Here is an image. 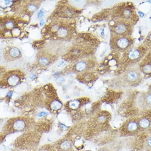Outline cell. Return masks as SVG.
Returning <instances> with one entry per match:
<instances>
[{"label": "cell", "mask_w": 151, "mask_h": 151, "mask_svg": "<svg viewBox=\"0 0 151 151\" xmlns=\"http://www.w3.org/2000/svg\"><path fill=\"white\" fill-rule=\"evenodd\" d=\"M113 19H124L134 24L137 21L138 16L132 4L122 3L117 6L112 12Z\"/></svg>", "instance_id": "6da1fadb"}, {"label": "cell", "mask_w": 151, "mask_h": 151, "mask_svg": "<svg viewBox=\"0 0 151 151\" xmlns=\"http://www.w3.org/2000/svg\"><path fill=\"white\" fill-rule=\"evenodd\" d=\"M133 25L124 19H113L109 24L111 35L131 37Z\"/></svg>", "instance_id": "7a4b0ae2"}, {"label": "cell", "mask_w": 151, "mask_h": 151, "mask_svg": "<svg viewBox=\"0 0 151 151\" xmlns=\"http://www.w3.org/2000/svg\"><path fill=\"white\" fill-rule=\"evenodd\" d=\"M145 49L143 47H132L124 52L122 56V65L133 66L140 62L145 55Z\"/></svg>", "instance_id": "3957f363"}, {"label": "cell", "mask_w": 151, "mask_h": 151, "mask_svg": "<svg viewBox=\"0 0 151 151\" xmlns=\"http://www.w3.org/2000/svg\"><path fill=\"white\" fill-rule=\"evenodd\" d=\"M133 42L131 37L111 35L110 45L115 52L124 53L132 47Z\"/></svg>", "instance_id": "277c9868"}, {"label": "cell", "mask_w": 151, "mask_h": 151, "mask_svg": "<svg viewBox=\"0 0 151 151\" xmlns=\"http://www.w3.org/2000/svg\"><path fill=\"white\" fill-rule=\"evenodd\" d=\"M10 124L11 129L15 131H22L26 126V123L24 119H14Z\"/></svg>", "instance_id": "5b68a950"}, {"label": "cell", "mask_w": 151, "mask_h": 151, "mask_svg": "<svg viewBox=\"0 0 151 151\" xmlns=\"http://www.w3.org/2000/svg\"><path fill=\"white\" fill-rule=\"evenodd\" d=\"M126 77L128 81L129 82H135L139 79L140 74L137 69L131 68L129 69L127 71Z\"/></svg>", "instance_id": "8992f818"}, {"label": "cell", "mask_w": 151, "mask_h": 151, "mask_svg": "<svg viewBox=\"0 0 151 151\" xmlns=\"http://www.w3.org/2000/svg\"><path fill=\"white\" fill-rule=\"evenodd\" d=\"M95 62L94 61H79L75 65L76 69L78 71H82L85 70L89 66L95 65Z\"/></svg>", "instance_id": "52a82bcc"}, {"label": "cell", "mask_w": 151, "mask_h": 151, "mask_svg": "<svg viewBox=\"0 0 151 151\" xmlns=\"http://www.w3.org/2000/svg\"><path fill=\"white\" fill-rule=\"evenodd\" d=\"M19 81H20V78L18 74H12L11 73L8 76L7 82L9 86H14L17 85L19 82Z\"/></svg>", "instance_id": "ba28073f"}, {"label": "cell", "mask_w": 151, "mask_h": 151, "mask_svg": "<svg viewBox=\"0 0 151 151\" xmlns=\"http://www.w3.org/2000/svg\"><path fill=\"white\" fill-rule=\"evenodd\" d=\"M71 146V145L70 142L65 140L59 144L57 149L59 151H67L70 148Z\"/></svg>", "instance_id": "9c48e42d"}, {"label": "cell", "mask_w": 151, "mask_h": 151, "mask_svg": "<svg viewBox=\"0 0 151 151\" xmlns=\"http://www.w3.org/2000/svg\"><path fill=\"white\" fill-rule=\"evenodd\" d=\"M62 106V104L60 101L54 100L52 101L50 104V108L52 110H60Z\"/></svg>", "instance_id": "30bf717a"}, {"label": "cell", "mask_w": 151, "mask_h": 151, "mask_svg": "<svg viewBox=\"0 0 151 151\" xmlns=\"http://www.w3.org/2000/svg\"><path fill=\"white\" fill-rule=\"evenodd\" d=\"M80 102L76 100L70 101L68 103V107L70 109L75 110L78 109L79 106Z\"/></svg>", "instance_id": "8fae6325"}, {"label": "cell", "mask_w": 151, "mask_h": 151, "mask_svg": "<svg viewBox=\"0 0 151 151\" xmlns=\"http://www.w3.org/2000/svg\"><path fill=\"white\" fill-rule=\"evenodd\" d=\"M140 62L146 64L151 67V52L145 56Z\"/></svg>", "instance_id": "7c38bea8"}, {"label": "cell", "mask_w": 151, "mask_h": 151, "mask_svg": "<svg viewBox=\"0 0 151 151\" xmlns=\"http://www.w3.org/2000/svg\"><path fill=\"white\" fill-rule=\"evenodd\" d=\"M20 52L19 50L16 47L12 48L10 52V55L13 57L16 58L19 56Z\"/></svg>", "instance_id": "4fadbf2b"}, {"label": "cell", "mask_w": 151, "mask_h": 151, "mask_svg": "<svg viewBox=\"0 0 151 151\" xmlns=\"http://www.w3.org/2000/svg\"><path fill=\"white\" fill-rule=\"evenodd\" d=\"M68 31L65 28H61L58 31V35H59V37H66L68 35Z\"/></svg>", "instance_id": "5bb4252c"}, {"label": "cell", "mask_w": 151, "mask_h": 151, "mask_svg": "<svg viewBox=\"0 0 151 151\" xmlns=\"http://www.w3.org/2000/svg\"><path fill=\"white\" fill-rule=\"evenodd\" d=\"M140 125L142 127L146 128L148 127L150 125V122L147 119H142L140 122Z\"/></svg>", "instance_id": "9a60e30c"}, {"label": "cell", "mask_w": 151, "mask_h": 151, "mask_svg": "<svg viewBox=\"0 0 151 151\" xmlns=\"http://www.w3.org/2000/svg\"><path fill=\"white\" fill-rule=\"evenodd\" d=\"M39 62L43 65H46L49 63V61L47 58L45 57H42L39 60Z\"/></svg>", "instance_id": "2e32d148"}, {"label": "cell", "mask_w": 151, "mask_h": 151, "mask_svg": "<svg viewBox=\"0 0 151 151\" xmlns=\"http://www.w3.org/2000/svg\"><path fill=\"white\" fill-rule=\"evenodd\" d=\"M137 128V125L135 123H131L128 126L129 129L131 131L135 130Z\"/></svg>", "instance_id": "e0dca14e"}, {"label": "cell", "mask_w": 151, "mask_h": 151, "mask_svg": "<svg viewBox=\"0 0 151 151\" xmlns=\"http://www.w3.org/2000/svg\"><path fill=\"white\" fill-rule=\"evenodd\" d=\"M146 42L147 45L151 46V31L147 35L146 40Z\"/></svg>", "instance_id": "ac0fdd59"}, {"label": "cell", "mask_w": 151, "mask_h": 151, "mask_svg": "<svg viewBox=\"0 0 151 151\" xmlns=\"http://www.w3.org/2000/svg\"><path fill=\"white\" fill-rule=\"evenodd\" d=\"M146 101L147 104L151 105V93L148 94L146 96Z\"/></svg>", "instance_id": "d6986e66"}, {"label": "cell", "mask_w": 151, "mask_h": 151, "mask_svg": "<svg viewBox=\"0 0 151 151\" xmlns=\"http://www.w3.org/2000/svg\"><path fill=\"white\" fill-rule=\"evenodd\" d=\"M28 9L30 10V11H35L37 9V7L33 5V4H31L29 6Z\"/></svg>", "instance_id": "ffe728a7"}, {"label": "cell", "mask_w": 151, "mask_h": 151, "mask_svg": "<svg viewBox=\"0 0 151 151\" xmlns=\"http://www.w3.org/2000/svg\"><path fill=\"white\" fill-rule=\"evenodd\" d=\"M57 81L58 82H62L65 81V79L63 78L59 77L57 79Z\"/></svg>", "instance_id": "44dd1931"}, {"label": "cell", "mask_w": 151, "mask_h": 151, "mask_svg": "<svg viewBox=\"0 0 151 151\" xmlns=\"http://www.w3.org/2000/svg\"><path fill=\"white\" fill-rule=\"evenodd\" d=\"M147 143H148V145L149 146L151 147V138L149 139L148 142H147Z\"/></svg>", "instance_id": "7402d4cb"}, {"label": "cell", "mask_w": 151, "mask_h": 151, "mask_svg": "<svg viewBox=\"0 0 151 151\" xmlns=\"http://www.w3.org/2000/svg\"><path fill=\"white\" fill-rule=\"evenodd\" d=\"M14 151V150H10V151Z\"/></svg>", "instance_id": "603a6c76"}, {"label": "cell", "mask_w": 151, "mask_h": 151, "mask_svg": "<svg viewBox=\"0 0 151 151\" xmlns=\"http://www.w3.org/2000/svg\"></svg>", "instance_id": "cb8c5ba5"}]
</instances>
